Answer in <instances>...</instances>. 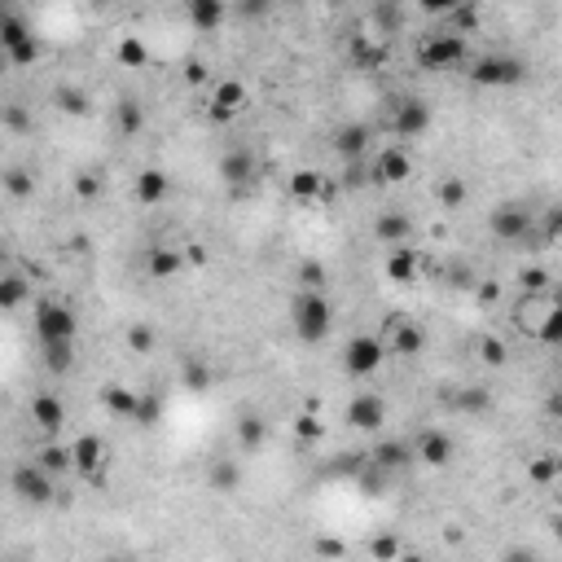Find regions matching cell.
I'll use <instances>...</instances> for the list:
<instances>
[{"instance_id": "cell-1", "label": "cell", "mask_w": 562, "mask_h": 562, "mask_svg": "<svg viewBox=\"0 0 562 562\" xmlns=\"http://www.w3.org/2000/svg\"><path fill=\"white\" fill-rule=\"evenodd\" d=\"M290 325L299 334V343H325L330 339V325H334V308L321 290H299L294 303H290Z\"/></svg>"}, {"instance_id": "cell-2", "label": "cell", "mask_w": 562, "mask_h": 562, "mask_svg": "<svg viewBox=\"0 0 562 562\" xmlns=\"http://www.w3.org/2000/svg\"><path fill=\"white\" fill-rule=\"evenodd\" d=\"M79 334V317L70 303H58V299H40L36 303V339L40 348H53V343H75Z\"/></svg>"}, {"instance_id": "cell-3", "label": "cell", "mask_w": 562, "mask_h": 562, "mask_svg": "<svg viewBox=\"0 0 562 562\" xmlns=\"http://www.w3.org/2000/svg\"><path fill=\"white\" fill-rule=\"evenodd\" d=\"M466 75H470V84H479V88H514V84L527 79V67H523L518 58H510V53H484V58L470 62Z\"/></svg>"}, {"instance_id": "cell-4", "label": "cell", "mask_w": 562, "mask_h": 562, "mask_svg": "<svg viewBox=\"0 0 562 562\" xmlns=\"http://www.w3.org/2000/svg\"><path fill=\"white\" fill-rule=\"evenodd\" d=\"M466 62V36L457 31H435L418 44V67L422 70H448Z\"/></svg>"}, {"instance_id": "cell-5", "label": "cell", "mask_w": 562, "mask_h": 562, "mask_svg": "<svg viewBox=\"0 0 562 562\" xmlns=\"http://www.w3.org/2000/svg\"><path fill=\"white\" fill-rule=\"evenodd\" d=\"M9 488L18 492L22 505H53V496H58L53 475H49L40 462H22V466L9 475Z\"/></svg>"}, {"instance_id": "cell-6", "label": "cell", "mask_w": 562, "mask_h": 562, "mask_svg": "<svg viewBox=\"0 0 562 562\" xmlns=\"http://www.w3.org/2000/svg\"><path fill=\"white\" fill-rule=\"evenodd\" d=\"M382 360H387V339H378V334H356L343 348V369L351 378H373L382 369Z\"/></svg>"}, {"instance_id": "cell-7", "label": "cell", "mask_w": 562, "mask_h": 562, "mask_svg": "<svg viewBox=\"0 0 562 562\" xmlns=\"http://www.w3.org/2000/svg\"><path fill=\"white\" fill-rule=\"evenodd\" d=\"M488 233L496 242H527L532 233V211L523 203H501V207L488 215Z\"/></svg>"}, {"instance_id": "cell-8", "label": "cell", "mask_w": 562, "mask_h": 562, "mask_svg": "<svg viewBox=\"0 0 562 562\" xmlns=\"http://www.w3.org/2000/svg\"><path fill=\"white\" fill-rule=\"evenodd\" d=\"M343 418H348V426H356V430H382V422H387V400H382L378 391H360V396L348 400Z\"/></svg>"}, {"instance_id": "cell-9", "label": "cell", "mask_w": 562, "mask_h": 562, "mask_svg": "<svg viewBox=\"0 0 562 562\" xmlns=\"http://www.w3.org/2000/svg\"><path fill=\"white\" fill-rule=\"evenodd\" d=\"M430 128V106L418 101V97H405L391 106V132L396 137H422Z\"/></svg>"}, {"instance_id": "cell-10", "label": "cell", "mask_w": 562, "mask_h": 562, "mask_svg": "<svg viewBox=\"0 0 562 562\" xmlns=\"http://www.w3.org/2000/svg\"><path fill=\"white\" fill-rule=\"evenodd\" d=\"M242 106H246V84L242 79H220L211 88V119L229 124V119L242 115Z\"/></svg>"}, {"instance_id": "cell-11", "label": "cell", "mask_w": 562, "mask_h": 562, "mask_svg": "<svg viewBox=\"0 0 562 562\" xmlns=\"http://www.w3.org/2000/svg\"><path fill=\"white\" fill-rule=\"evenodd\" d=\"M413 176V158L400 149V145H387L378 158H373V181L378 185H405Z\"/></svg>"}, {"instance_id": "cell-12", "label": "cell", "mask_w": 562, "mask_h": 562, "mask_svg": "<svg viewBox=\"0 0 562 562\" xmlns=\"http://www.w3.org/2000/svg\"><path fill=\"white\" fill-rule=\"evenodd\" d=\"M220 176H224V185H233V189L251 185V181H255V154H251L246 145L224 149V158H220Z\"/></svg>"}, {"instance_id": "cell-13", "label": "cell", "mask_w": 562, "mask_h": 562, "mask_svg": "<svg viewBox=\"0 0 562 562\" xmlns=\"http://www.w3.org/2000/svg\"><path fill=\"white\" fill-rule=\"evenodd\" d=\"M70 457H75V470L79 475L97 479L101 466H106V444L97 435H79V439H70Z\"/></svg>"}, {"instance_id": "cell-14", "label": "cell", "mask_w": 562, "mask_h": 562, "mask_svg": "<svg viewBox=\"0 0 562 562\" xmlns=\"http://www.w3.org/2000/svg\"><path fill=\"white\" fill-rule=\"evenodd\" d=\"M422 457V466H448L453 462V453H457V444H453V435H444V430H422L418 435V448H413Z\"/></svg>"}, {"instance_id": "cell-15", "label": "cell", "mask_w": 562, "mask_h": 562, "mask_svg": "<svg viewBox=\"0 0 562 562\" xmlns=\"http://www.w3.org/2000/svg\"><path fill=\"white\" fill-rule=\"evenodd\" d=\"M409 233H413V224H409V215L405 211H382L378 220H373V237L382 242V246H409Z\"/></svg>"}, {"instance_id": "cell-16", "label": "cell", "mask_w": 562, "mask_h": 562, "mask_svg": "<svg viewBox=\"0 0 562 562\" xmlns=\"http://www.w3.org/2000/svg\"><path fill=\"white\" fill-rule=\"evenodd\" d=\"M387 351H396V356H422L426 351V330L422 325H409V321H391Z\"/></svg>"}, {"instance_id": "cell-17", "label": "cell", "mask_w": 562, "mask_h": 562, "mask_svg": "<svg viewBox=\"0 0 562 562\" xmlns=\"http://www.w3.org/2000/svg\"><path fill=\"white\" fill-rule=\"evenodd\" d=\"M132 194H137L140 207H158L167 194H172V181H167V172H158V167H145L137 176V185H132Z\"/></svg>"}, {"instance_id": "cell-18", "label": "cell", "mask_w": 562, "mask_h": 562, "mask_svg": "<svg viewBox=\"0 0 562 562\" xmlns=\"http://www.w3.org/2000/svg\"><path fill=\"white\" fill-rule=\"evenodd\" d=\"M31 422L44 430V435H58L67 426V405L58 396H36L31 400Z\"/></svg>"}, {"instance_id": "cell-19", "label": "cell", "mask_w": 562, "mask_h": 562, "mask_svg": "<svg viewBox=\"0 0 562 562\" xmlns=\"http://www.w3.org/2000/svg\"><path fill=\"white\" fill-rule=\"evenodd\" d=\"M181 264H185V260H181V251H176V246H149V251H145V273H149L154 281L176 277V273H181Z\"/></svg>"}, {"instance_id": "cell-20", "label": "cell", "mask_w": 562, "mask_h": 562, "mask_svg": "<svg viewBox=\"0 0 562 562\" xmlns=\"http://www.w3.org/2000/svg\"><path fill=\"white\" fill-rule=\"evenodd\" d=\"M413 277H418V251H413V246H396V251H387V281L409 285Z\"/></svg>"}, {"instance_id": "cell-21", "label": "cell", "mask_w": 562, "mask_h": 562, "mask_svg": "<svg viewBox=\"0 0 562 562\" xmlns=\"http://www.w3.org/2000/svg\"><path fill=\"white\" fill-rule=\"evenodd\" d=\"M413 457H418V453H413L409 444H400V439H382V444L373 448V466H382L387 475H391V470H405Z\"/></svg>"}, {"instance_id": "cell-22", "label": "cell", "mask_w": 562, "mask_h": 562, "mask_svg": "<svg viewBox=\"0 0 562 562\" xmlns=\"http://www.w3.org/2000/svg\"><path fill=\"white\" fill-rule=\"evenodd\" d=\"M207 484H211V492H237V484H242V466L233 462V457H215L207 466Z\"/></svg>"}, {"instance_id": "cell-23", "label": "cell", "mask_w": 562, "mask_h": 562, "mask_svg": "<svg viewBox=\"0 0 562 562\" xmlns=\"http://www.w3.org/2000/svg\"><path fill=\"white\" fill-rule=\"evenodd\" d=\"M185 13H189V22H194L198 31H215V27L229 18L224 0H189V4H185Z\"/></svg>"}, {"instance_id": "cell-24", "label": "cell", "mask_w": 562, "mask_h": 562, "mask_svg": "<svg viewBox=\"0 0 562 562\" xmlns=\"http://www.w3.org/2000/svg\"><path fill=\"white\" fill-rule=\"evenodd\" d=\"M334 149H339L343 158H360V154L369 149V128H365V124H343V128L334 132Z\"/></svg>"}, {"instance_id": "cell-25", "label": "cell", "mask_w": 562, "mask_h": 562, "mask_svg": "<svg viewBox=\"0 0 562 562\" xmlns=\"http://www.w3.org/2000/svg\"><path fill=\"white\" fill-rule=\"evenodd\" d=\"M101 405H106L115 418H137L140 396H132V391H128V387H119V382H110V387H101Z\"/></svg>"}, {"instance_id": "cell-26", "label": "cell", "mask_w": 562, "mask_h": 562, "mask_svg": "<svg viewBox=\"0 0 562 562\" xmlns=\"http://www.w3.org/2000/svg\"><path fill=\"white\" fill-rule=\"evenodd\" d=\"M36 31L22 22V13H13V9H4L0 13V49H13V44H22V40H31Z\"/></svg>"}, {"instance_id": "cell-27", "label": "cell", "mask_w": 562, "mask_h": 562, "mask_svg": "<svg viewBox=\"0 0 562 562\" xmlns=\"http://www.w3.org/2000/svg\"><path fill=\"white\" fill-rule=\"evenodd\" d=\"M115 119H119V132H124V137H137L140 128H145V110H140L137 97H119Z\"/></svg>"}, {"instance_id": "cell-28", "label": "cell", "mask_w": 562, "mask_h": 562, "mask_svg": "<svg viewBox=\"0 0 562 562\" xmlns=\"http://www.w3.org/2000/svg\"><path fill=\"white\" fill-rule=\"evenodd\" d=\"M448 405L457 413H484V409H492V396L484 387H457V396H448Z\"/></svg>"}, {"instance_id": "cell-29", "label": "cell", "mask_w": 562, "mask_h": 562, "mask_svg": "<svg viewBox=\"0 0 562 562\" xmlns=\"http://www.w3.org/2000/svg\"><path fill=\"white\" fill-rule=\"evenodd\" d=\"M36 462L49 470V475H67V470H75V457H70V444L62 448V444H44L40 453H36Z\"/></svg>"}, {"instance_id": "cell-30", "label": "cell", "mask_w": 562, "mask_h": 562, "mask_svg": "<svg viewBox=\"0 0 562 562\" xmlns=\"http://www.w3.org/2000/svg\"><path fill=\"white\" fill-rule=\"evenodd\" d=\"M264 435H269V426H264L260 413H246V418L237 422V444H242L246 453H255V448L264 444Z\"/></svg>"}, {"instance_id": "cell-31", "label": "cell", "mask_w": 562, "mask_h": 562, "mask_svg": "<svg viewBox=\"0 0 562 562\" xmlns=\"http://www.w3.org/2000/svg\"><path fill=\"white\" fill-rule=\"evenodd\" d=\"M40 356H44V369L58 373V378L75 369V343H53V348H44Z\"/></svg>"}, {"instance_id": "cell-32", "label": "cell", "mask_w": 562, "mask_h": 562, "mask_svg": "<svg viewBox=\"0 0 562 562\" xmlns=\"http://www.w3.org/2000/svg\"><path fill=\"white\" fill-rule=\"evenodd\" d=\"M115 58H119L124 67L140 70L145 62H149V49H145V40H140V36H124V40H119V49H115Z\"/></svg>"}, {"instance_id": "cell-33", "label": "cell", "mask_w": 562, "mask_h": 562, "mask_svg": "<svg viewBox=\"0 0 562 562\" xmlns=\"http://www.w3.org/2000/svg\"><path fill=\"white\" fill-rule=\"evenodd\" d=\"M290 194H294V198H303V203L321 198V176H317V172H308V167L290 172Z\"/></svg>"}, {"instance_id": "cell-34", "label": "cell", "mask_w": 562, "mask_h": 562, "mask_svg": "<svg viewBox=\"0 0 562 562\" xmlns=\"http://www.w3.org/2000/svg\"><path fill=\"white\" fill-rule=\"evenodd\" d=\"M536 339H541L545 348H562V303H554V308L541 317V325H536Z\"/></svg>"}, {"instance_id": "cell-35", "label": "cell", "mask_w": 562, "mask_h": 562, "mask_svg": "<svg viewBox=\"0 0 562 562\" xmlns=\"http://www.w3.org/2000/svg\"><path fill=\"white\" fill-rule=\"evenodd\" d=\"M4 194H9V198H31V194H36V176H31L27 167H9V172H4Z\"/></svg>"}, {"instance_id": "cell-36", "label": "cell", "mask_w": 562, "mask_h": 562, "mask_svg": "<svg viewBox=\"0 0 562 562\" xmlns=\"http://www.w3.org/2000/svg\"><path fill=\"white\" fill-rule=\"evenodd\" d=\"M44 53V44L31 36V40H22V44H13V49H4V58H9V67H31L36 58Z\"/></svg>"}, {"instance_id": "cell-37", "label": "cell", "mask_w": 562, "mask_h": 562, "mask_svg": "<svg viewBox=\"0 0 562 562\" xmlns=\"http://www.w3.org/2000/svg\"><path fill=\"white\" fill-rule=\"evenodd\" d=\"M439 203L448 211L462 207V203H466V181H462V176H444V181H439Z\"/></svg>"}, {"instance_id": "cell-38", "label": "cell", "mask_w": 562, "mask_h": 562, "mask_svg": "<svg viewBox=\"0 0 562 562\" xmlns=\"http://www.w3.org/2000/svg\"><path fill=\"white\" fill-rule=\"evenodd\" d=\"M325 285V264L321 260H303L299 264V290H321Z\"/></svg>"}, {"instance_id": "cell-39", "label": "cell", "mask_w": 562, "mask_h": 562, "mask_svg": "<svg viewBox=\"0 0 562 562\" xmlns=\"http://www.w3.org/2000/svg\"><path fill=\"white\" fill-rule=\"evenodd\" d=\"M22 294H27V281L18 277V273H9L4 285H0V303H4V308H18V303H22Z\"/></svg>"}, {"instance_id": "cell-40", "label": "cell", "mask_w": 562, "mask_h": 562, "mask_svg": "<svg viewBox=\"0 0 562 562\" xmlns=\"http://www.w3.org/2000/svg\"><path fill=\"white\" fill-rule=\"evenodd\" d=\"M369 554H373V562H396L400 558V541L396 536H373Z\"/></svg>"}, {"instance_id": "cell-41", "label": "cell", "mask_w": 562, "mask_h": 562, "mask_svg": "<svg viewBox=\"0 0 562 562\" xmlns=\"http://www.w3.org/2000/svg\"><path fill=\"white\" fill-rule=\"evenodd\" d=\"M58 106H62L67 115H88V97H84L79 88H58Z\"/></svg>"}, {"instance_id": "cell-42", "label": "cell", "mask_w": 562, "mask_h": 562, "mask_svg": "<svg viewBox=\"0 0 562 562\" xmlns=\"http://www.w3.org/2000/svg\"><path fill=\"white\" fill-rule=\"evenodd\" d=\"M532 479H536V484L562 479V462H558V457H541V462H532Z\"/></svg>"}, {"instance_id": "cell-43", "label": "cell", "mask_w": 562, "mask_h": 562, "mask_svg": "<svg viewBox=\"0 0 562 562\" xmlns=\"http://www.w3.org/2000/svg\"><path fill=\"white\" fill-rule=\"evenodd\" d=\"M163 418V405L154 400V396H140V405H137V418L132 422H140V426H154V422Z\"/></svg>"}, {"instance_id": "cell-44", "label": "cell", "mask_w": 562, "mask_h": 562, "mask_svg": "<svg viewBox=\"0 0 562 562\" xmlns=\"http://www.w3.org/2000/svg\"><path fill=\"white\" fill-rule=\"evenodd\" d=\"M128 348L140 351V356L154 351V330H149V325H132V330H128Z\"/></svg>"}, {"instance_id": "cell-45", "label": "cell", "mask_w": 562, "mask_h": 562, "mask_svg": "<svg viewBox=\"0 0 562 562\" xmlns=\"http://www.w3.org/2000/svg\"><path fill=\"white\" fill-rule=\"evenodd\" d=\"M479 356H484V365H505V343L501 339H484L479 343Z\"/></svg>"}, {"instance_id": "cell-46", "label": "cell", "mask_w": 562, "mask_h": 562, "mask_svg": "<svg viewBox=\"0 0 562 562\" xmlns=\"http://www.w3.org/2000/svg\"><path fill=\"white\" fill-rule=\"evenodd\" d=\"M185 382H189V387H207L211 369L207 365H198V360H189V365H185Z\"/></svg>"}, {"instance_id": "cell-47", "label": "cell", "mask_w": 562, "mask_h": 562, "mask_svg": "<svg viewBox=\"0 0 562 562\" xmlns=\"http://www.w3.org/2000/svg\"><path fill=\"white\" fill-rule=\"evenodd\" d=\"M501 562H541V558H536V550H527V545H510V550L501 554Z\"/></svg>"}, {"instance_id": "cell-48", "label": "cell", "mask_w": 562, "mask_h": 562, "mask_svg": "<svg viewBox=\"0 0 562 562\" xmlns=\"http://www.w3.org/2000/svg\"><path fill=\"white\" fill-rule=\"evenodd\" d=\"M294 430H299L303 439H312V435H321V422H317V418H308V413H303V418H299V426H294Z\"/></svg>"}, {"instance_id": "cell-49", "label": "cell", "mask_w": 562, "mask_h": 562, "mask_svg": "<svg viewBox=\"0 0 562 562\" xmlns=\"http://www.w3.org/2000/svg\"><path fill=\"white\" fill-rule=\"evenodd\" d=\"M373 18H378L382 27H396V22H400V9H387V4H378V9H373Z\"/></svg>"}, {"instance_id": "cell-50", "label": "cell", "mask_w": 562, "mask_h": 562, "mask_svg": "<svg viewBox=\"0 0 562 562\" xmlns=\"http://www.w3.org/2000/svg\"><path fill=\"white\" fill-rule=\"evenodd\" d=\"M4 124H9V128H27V115H22L18 106H9V110H4Z\"/></svg>"}, {"instance_id": "cell-51", "label": "cell", "mask_w": 562, "mask_h": 562, "mask_svg": "<svg viewBox=\"0 0 562 562\" xmlns=\"http://www.w3.org/2000/svg\"><path fill=\"white\" fill-rule=\"evenodd\" d=\"M317 554H325V558H339V554H343V545H339V541H317Z\"/></svg>"}, {"instance_id": "cell-52", "label": "cell", "mask_w": 562, "mask_h": 562, "mask_svg": "<svg viewBox=\"0 0 562 562\" xmlns=\"http://www.w3.org/2000/svg\"><path fill=\"white\" fill-rule=\"evenodd\" d=\"M75 189H79L84 198H92V194H97V181H92V176H79V181H75Z\"/></svg>"}, {"instance_id": "cell-53", "label": "cell", "mask_w": 562, "mask_h": 562, "mask_svg": "<svg viewBox=\"0 0 562 562\" xmlns=\"http://www.w3.org/2000/svg\"><path fill=\"white\" fill-rule=\"evenodd\" d=\"M523 285H527V290H541V285H545V273H541V269L523 273Z\"/></svg>"}, {"instance_id": "cell-54", "label": "cell", "mask_w": 562, "mask_h": 562, "mask_svg": "<svg viewBox=\"0 0 562 562\" xmlns=\"http://www.w3.org/2000/svg\"><path fill=\"white\" fill-rule=\"evenodd\" d=\"M550 237H562V207L550 211Z\"/></svg>"}, {"instance_id": "cell-55", "label": "cell", "mask_w": 562, "mask_h": 562, "mask_svg": "<svg viewBox=\"0 0 562 562\" xmlns=\"http://www.w3.org/2000/svg\"><path fill=\"white\" fill-rule=\"evenodd\" d=\"M550 418L562 426V391H554V396H550Z\"/></svg>"}, {"instance_id": "cell-56", "label": "cell", "mask_w": 562, "mask_h": 562, "mask_svg": "<svg viewBox=\"0 0 562 562\" xmlns=\"http://www.w3.org/2000/svg\"><path fill=\"white\" fill-rule=\"evenodd\" d=\"M97 562H132V558H124V554H110V558H97Z\"/></svg>"}, {"instance_id": "cell-57", "label": "cell", "mask_w": 562, "mask_h": 562, "mask_svg": "<svg viewBox=\"0 0 562 562\" xmlns=\"http://www.w3.org/2000/svg\"><path fill=\"white\" fill-rule=\"evenodd\" d=\"M558 492H562V479H558Z\"/></svg>"}, {"instance_id": "cell-58", "label": "cell", "mask_w": 562, "mask_h": 562, "mask_svg": "<svg viewBox=\"0 0 562 562\" xmlns=\"http://www.w3.org/2000/svg\"><path fill=\"white\" fill-rule=\"evenodd\" d=\"M13 562H18V558H13Z\"/></svg>"}, {"instance_id": "cell-59", "label": "cell", "mask_w": 562, "mask_h": 562, "mask_svg": "<svg viewBox=\"0 0 562 562\" xmlns=\"http://www.w3.org/2000/svg\"><path fill=\"white\" fill-rule=\"evenodd\" d=\"M558 303H562V299H558Z\"/></svg>"}]
</instances>
